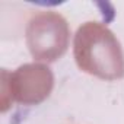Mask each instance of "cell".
Returning <instances> with one entry per match:
<instances>
[{"mask_svg": "<svg viewBox=\"0 0 124 124\" xmlns=\"http://www.w3.org/2000/svg\"><path fill=\"white\" fill-rule=\"evenodd\" d=\"M26 41L34 58L54 61L67 48V22L61 15L54 12L38 13L28 23Z\"/></svg>", "mask_w": 124, "mask_h": 124, "instance_id": "obj_2", "label": "cell"}, {"mask_svg": "<svg viewBox=\"0 0 124 124\" xmlns=\"http://www.w3.org/2000/svg\"><path fill=\"white\" fill-rule=\"evenodd\" d=\"M44 69L45 67L42 66H23L13 75V78L21 82L23 80L34 82V79H37L44 72ZM48 93H50L48 91L34 86V83H25V85H19V88L15 92V96L21 102H39L45 96H48Z\"/></svg>", "mask_w": 124, "mask_h": 124, "instance_id": "obj_3", "label": "cell"}, {"mask_svg": "<svg viewBox=\"0 0 124 124\" xmlns=\"http://www.w3.org/2000/svg\"><path fill=\"white\" fill-rule=\"evenodd\" d=\"M75 57L78 66L102 79L114 80L124 75V60L118 41L104 25L88 22L75 37Z\"/></svg>", "mask_w": 124, "mask_h": 124, "instance_id": "obj_1", "label": "cell"}]
</instances>
